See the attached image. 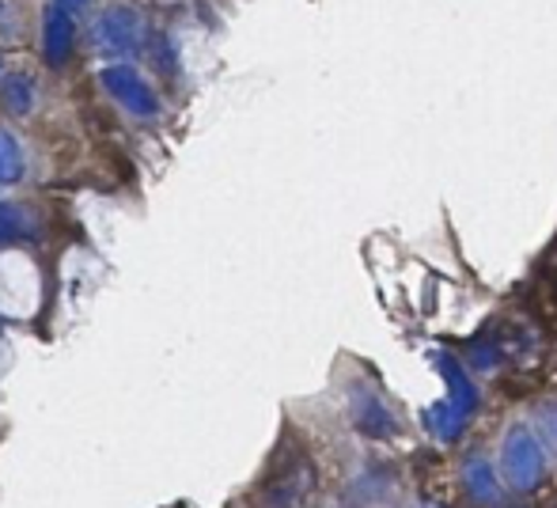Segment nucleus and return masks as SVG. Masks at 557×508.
I'll return each instance as SVG.
<instances>
[{
    "label": "nucleus",
    "mask_w": 557,
    "mask_h": 508,
    "mask_svg": "<svg viewBox=\"0 0 557 508\" xmlns=\"http://www.w3.org/2000/svg\"><path fill=\"white\" fill-rule=\"evenodd\" d=\"M58 4H61V8H65V12H69V8H84V4H88V0H58Z\"/></svg>",
    "instance_id": "0eeeda50"
},
{
    "label": "nucleus",
    "mask_w": 557,
    "mask_h": 508,
    "mask_svg": "<svg viewBox=\"0 0 557 508\" xmlns=\"http://www.w3.org/2000/svg\"><path fill=\"white\" fill-rule=\"evenodd\" d=\"M42 27H46V61L53 69H61L69 61V53H73V35H76L73 15L61 4H50L42 15Z\"/></svg>",
    "instance_id": "7ed1b4c3"
},
{
    "label": "nucleus",
    "mask_w": 557,
    "mask_h": 508,
    "mask_svg": "<svg viewBox=\"0 0 557 508\" xmlns=\"http://www.w3.org/2000/svg\"><path fill=\"white\" fill-rule=\"evenodd\" d=\"M30 221L23 216L20 206H0V247L15 244V239H27L30 236Z\"/></svg>",
    "instance_id": "39448f33"
},
{
    "label": "nucleus",
    "mask_w": 557,
    "mask_h": 508,
    "mask_svg": "<svg viewBox=\"0 0 557 508\" xmlns=\"http://www.w3.org/2000/svg\"><path fill=\"white\" fill-rule=\"evenodd\" d=\"M23 175V152L12 133L0 129V183H15Z\"/></svg>",
    "instance_id": "423d86ee"
},
{
    "label": "nucleus",
    "mask_w": 557,
    "mask_h": 508,
    "mask_svg": "<svg viewBox=\"0 0 557 508\" xmlns=\"http://www.w3.org/2000/svg\"><path fill=\"white\" fill-rule=\"evenodd\" d=\"M99 84L111 91V96L125 107V111L137 114V119H152V114L160 111V99H156V91L148 88L145 80H140L137 69L111 65V69H103V73H99Z\"/></svg>",
    "instance_id": "f257e3e1"
},
{
    "label": "nucleus",
    "mask_w": 557,
    "mask_h": 508,
    "mask_svg": "<svg viewBox=\"0 0 557 508\" xmlns=\"http://www.w3.org/2000/svg\"><path fill=\"white\" fill-rule=\"evenodd\" d=\"M96 35V46L99 50H111V53H133L140 46V15L125 4H114L107 8L103 15L96 20L91 27Z\"/></svg>",
    "instance_id": "f03ea898"
},
{
    "label": "nucleus",
    "mask_w": 557,
    "mask_h": 508,
    "mask_svg": "<svg viewBox=\"0 0 557 508\" xmlns=\"http://www.w3.org/2000/svg\"><path fill=\"white\" fill-rule=\"evenodd\" d=\"M0 96H4V107L12 114H27L30 107H35V84H30L27 76H4Z\"/></svg>",
    "instance_id": "20e7f679"
}]
</instances>
